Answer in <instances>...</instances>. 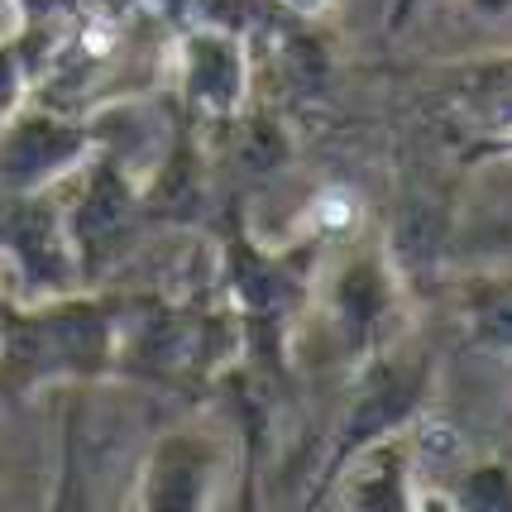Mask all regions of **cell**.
Listing matches in <instances>:
<instances>
[]
</instances>
